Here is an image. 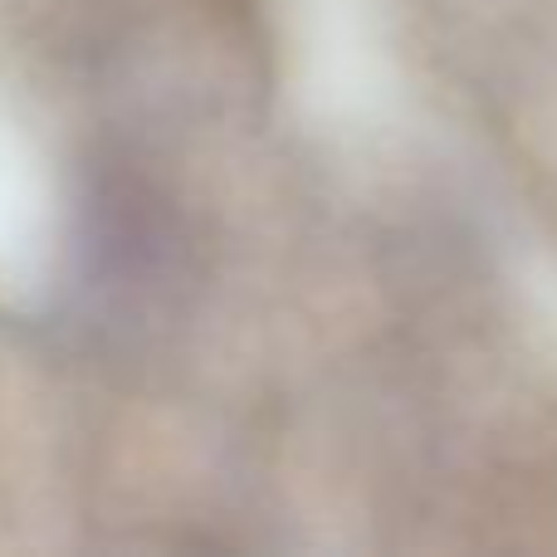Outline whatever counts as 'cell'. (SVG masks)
Listing matches in <instances>:
<instances>
[{"label":"cell","instance_id":"1","mask_svg":"<svg viewBox=\"0 0 557 557\" xmlns=\"http://www.w3.org/2000/svg\"><path fill=\"white\" fill-rule=\"evenodd\" d=\"M172 245H176L172 221H166V211L147 196V186L127 182V176H108V182L88 196L84 250H88V260H94L98 278L143 284V278L162 274Z\"/></svg>","mask_w":557,"mask_h":557}]
</instances>
